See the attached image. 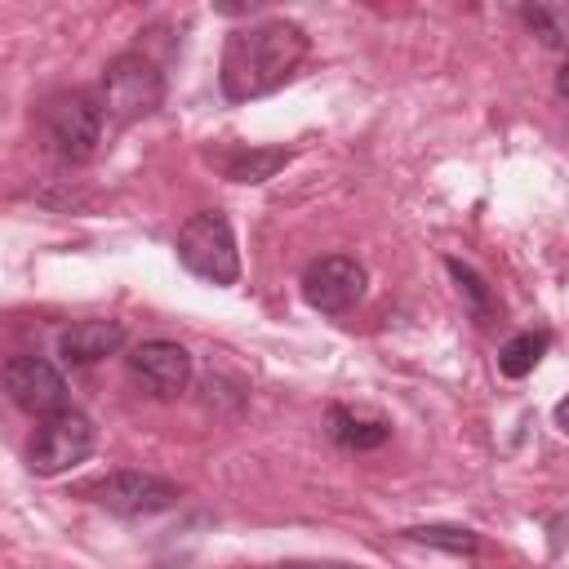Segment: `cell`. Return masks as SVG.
<instances>
[{"instance_id": "1", "label": "cell", "mask_w": 569, "mask_h": 569, "mask_svg": "<svg viewBox=\"0 0 569 569\" xmlns=\"http://www.w3.org/2000/svg\"><path fill=\"white\" fill-rule=\"evenodd\" d=\"M302 58H307V31L298 22L267 18V22H253L227 36L218 84L227 102H249V98L280 89L298 71Z\"/></svg>"}, {"instance_id": "2", "label": "cell", "mask_w": 569, "mask_h": 569, "mask_svg": "<svg viewBox=\"0 0 569 569\" xmlns=\"http://www.w3.org/2000/svg\"><path fill=\"white\" fill-rule=\"evenodd\" d=\"M178 258L191 276L209 284H236L240 276V249H236L231 222L213 209H200L178 227Z\"/></svg>"}, {"instance_id": "3", "label": "cell", "mask_w": 569, "mask_h": 569, "mask_svg": "<svg viewBox=\"0 0 569 569\" xmlns=\"http://www.w3.org/2000/svg\"><path fill=\"white\" fill-rule=\"evenodd\" d=\"M102 102L84 89H62L40 107V129L62 160H89L102 142Z\"/></svg>"}, {"instance_id": "4", "label": "cell", "mask_w": 569, "mask_h": 569, "mask_svg": "<svg viewBox=\"0 0 569 569\" xmlns=\"http://www.w3.org/2000/svg\"><path fill=\"white\" fill-rule=\"evenodd\" d=\"M102 111L116 124H133L142 116H151L164 102V76L156 71V62H147L142 53H120L107 62L102 71V89H98Z\"/></svg>"}, {"instance_id": "5", "label": "cell", "mask_w": 569, "mask_h": 569, "mask_svg": "<svg viewBox=\"0 0 569 569\" xmlns=\"http://www.w3.org/2000/svg\"><path fill=\"white\" fill-rule=\"evenodd\" d=\"M93 422L80 413V409H58L49 418H40L36 436H31V471L36 476H58V471H71L76 462H84L93 453Z\"/></svg>"}, {"instance_id": "6", "label": "cell", "mask_w": 569, "mask_h": 569, "mask_svg": "<svg viewBox=\"0 0 569 569\" xmlns=\"http://www.w3.org/2000/svg\"><path fill=\"white\" fill-rule=\"evenodd\" d=\"M84 493H89L98 507L116 511V516L169 511V507L182 498V489H178L173 480H160V476H151V471H111V476L93 480Z\"/></svg>"}, {"instance_id": "7", "label": "cell", "mask_w": 569, "mask_h": 569, "mask_svg": "<svg viewBox=\"0 0 569 569\" xmlns=\"http://www.w3.org/2000/svg\"><path fill=\"white\" fill-rule=\"evenodd\" d=\"M4 391L31 418H49V413L67 409V382H62V373L53 369V360L31 356V351H22V356H13L4 365Z\"/></svg>"}, {"instance_id": "8", "label": "cell", "mask_w": 569, "mask_h": 569, "mask_svg": "<svg viewBox=\"0 0 569 569\" xmlns=\"http://www.w3.org/2000/svg\"><path fill=\"white\" fill-rule=\"evenodd\" d=\"M302 298L325 316H342L365 298V267L356 258H347V253L316 258L302 271Z\"/></svg>"}, {"instance_id": "9", "label": "cell", "mask_w": 569, "mask_h": 569, "mask_svg": "<svg viewBox=\"0 0 569 569\" xmlns=\"http://www.w3.org/2000/svg\"><path fill=\"white\" fill-rule=\"evenodd\" d=\"M129 373L156 396V400H173L187 391L191 382V356L187 347L169 342V338H151V342H138L129 351Z\"/></svg>"}, {"instance_id": "10", "label": "cell", "mask_w": 569, "mask_h": 569, "mask_svg": "<svg viewBox=\"0 0 569 569\" xmlns=\"http://www.w3.org/2000/svg\"><path fill=\"white\" fill-rule=\"evenodd\" d=\"M124 347V325L120 320H76L58 333V356L67 365H93L102 356H116Z\"/></svg>"}, {"instance_id": "11", "label": "cell", "mask_w": 569, "mask_h": 569, "mask_svg": "<svg viewBox=\"0 0 569 569\" xmlns=\"http://www.w3.org/2000/svg\"><path fill=\"white\" fill-rule=\"evenodd\" d=\"M329 436L342 445V449H378L391 427L373 413H360V409H347V405H333L329 409Z\"/></svg>"}, {"instance_id": "12", "label": "cell", "mask_w": 569, "mask_h": 569, "mask_svg": "<svg viewBox=\"0 0 569 569\" xmlns=\"http://www.w3.org/2000/svg\"><path fill=\"white\" fill-rule=\"evenodd\" d=\"M280 164H289L284 147H240V151L222 156V173L231 182H267Z\"/></svg>"}, {"instance_id": "13", "label": "cell", "mask_w": 569, "mask_h": 569, "mask_svg": "<svg viewBox=\"0 0 569 569\" xmlns=\"http://www.w3.org/2000/svg\"><path fill=\"white\" fill-rule=\"evenodd\" d=\"M547 347H551V338H547L542 329H538V333H516V338L502 342L498 369H502L507 378H525V373H533V365L547 356Z\"/></svg>"}, {"instance_id": "14", "label": "cell", "mask_w": 569, "mask_h": 569, "mask_svg": "<svg viewBox=\"0 0 569 569\" xmlns=\"http://www.w3.org/2000/svg\"><path fill=\"white\" fill-rule=\"evenodd\" d=\"M520 18L547 49H569V4H525Z\"/></svg>"}, {"instance_id": "15", "label": "cell", "mask_w": 569, "mask_h": 569, "mask_svg": "<svg viewBox=\"0 0 569 569\" xmlns=\"http://www.w3.org/2000/svg\"><path fill=\"white\" fill-rule=\"evenodd\" d=\"M449 276L458 280V289L467 293V302H471V311H476V320L480 325H489V316H493V298H489V289H485V280L471 271V267H462L458 258H449Z\"/></svg>"}, {"instance_id": "16", "label": "cell", "mask_w": 569, "mask_h": 569, "mask_svg": "<svg viewBox=\"0 0 569 569\" xmlns=\"http://www.w3.org/2000/svg\"><path fill=\"white\" fill-rule=\"evenodd\" d=\"M405 538H413V542H427V547H445V551H476L480 547V538L471 533V529H445V525H427V529H405Z\"/></svg>"}, {"instance_id": "17", "label": "cell", "mask_w": 569, "mask_h": 569, "mask_svg": "<svg viewBox=\"0 0 569 569\" xmlns=\"http://www.w3.org/2000/svg\"><path fill=\"white\" fill-rule=\"evenodd\" d=\"M556 427H560V431L569 436V396H565V400L556 405Z\"/></svg>"}, {"instance_id": "18", "label": "cell", "mask_w": 569, "mask_h": 569, "mask_svg": "<svg viewBox=\"0 0 569 569\" xmlns=\"http://www.w3.org/2000/svg\"><path fill=\"white\" fill-rule=\"evenodd\" d=\"M556 89H560V98H569V58H565V67L556 71Z\"/></svg>"}, {"instance_id": "19", "label": "cell", "mask_w": 569, "mask_h": 569, "mask_svg": "<svg viewBox=\"0 0 569 569\" xmlns=\"http://www.w3.org/2000/svg\"><path fill=\"white\" fill-rule=\"evenodd\" d=\"M293 569H307V565H293Z\"/></svg>"}]
</instances>
